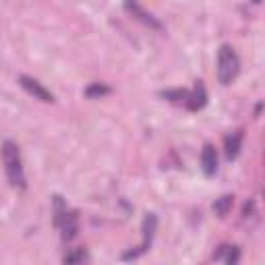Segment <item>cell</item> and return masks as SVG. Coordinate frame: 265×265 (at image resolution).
Masks as SVG:
<instances>
[{"mask_svg":"<svg viewBox=\"0 0 265 265\" xmlns=\"http://www.w3.org/2000/svg\"><path fill=\"white\" fill-rule=\"evenodd\" d=\"M201 168L207 176H214L216 170H218V153H216V147L209 145V143L201 151Z\"/></svg>","mask_w":265,"mask_h":265,"instance_id":"cell-8","label":"cell"},{"mask_svg":"<svg viewBox=\"0 0 265 265\" xmlns=\"http://www.w3.org/2000/svg\"><path fill=\"white\" fill-rule=\"evenodd\" d=\"M251 3H255V5H259V3H261V0H251Z\"/></svg>","mask_w":265,"mask_h":265,"instance_id":"cell-16","label":"cell"},{"mask_svg":"<svg viewBox=\"0 0 265 265\" xmlns=\"http://www.w3.org/2000/svg\"><path fill=\"white\" fill-rule=\"evenodd\" d=\"M232 203H234V197H232V195H222L220 199H216V203H214V211H216L220 218H224V216H228V214H230Z\"/></svg>","mask_w":265,"mask_h":265,"instance_id":"cell-10","label":"cell"},{"mask_svg":"<svg viewBox=\"0 0 265 265\" xmlns=\"http://www.w3.org/2000/svg\"><path fill=\"white\" fill-rule=\"evenodd\" d=\"M87 255H85V251H77V253H69L64 257V263H79V261H83Z\"/></svg>","mask_w":265,"mask_h":265,"instance_id":"cell-15","label":"cell"},{"mask_svg":"<svg viewBox=\"0 0 265 265\" xmlns=\"http://www.w3.org/2000/svg\"><path fill=\"white\" fill-rule=\"evenodd\" d=\"M238 75V56L230 46H222L218 54V79L222 85H230Z\"/></svg>","mask_w":265,"mask_h":265,"instance_id":"cell-2","label":"cell"},{"mask_svg":"<svg viewBox=\"0 0 265 265\" xmlns=\"http://www.w3.org/2000/svg\"><path fill=\"white\" fill-rule=\"evenodd\" d=\"M108 93H110V87H108V85H104V83H91V85L85 89V95H87L89 99L104 97V95H108Z\"/></svg>","mask_w":265,"mask_h":265,"instance_id":"cell-11","label":"cell"},{"mask_svg":"<svg viewBox=\"0 0 265 265\" xmlns=\"http://www.w3.org/2000/svg\"><path fill=\"white\" fill-rule=\"evenodd\" d=\"M164 97H168V99H172V102H187V97H189V91H184V89H172V91H164L162 93Z\"/></svg>","mask_w":265,"mask_h":265,"instance_id":"cell-13","label":"cell"},{"mask_svg":"<svg viewBox=\"0 0 265 265\" xmlns=\"http://www.w3.org/2000/svg\"><path fill=\"white\" fill-rule=\"evenodd\" d=\"M58 228L62 230V238L64 241H73L77 236V232H79V216H77V211H64Z\"/></svg>","mask_w":265,"mask_h":265,"instance_id":"cell-6","label":"cell"},{"mask_svg":"<svg viewBox=\"0 0 265 265\" xmlns=\"http://www.w3.org/2000/svg\"><path fill=\"white\" fill-rule=\"evenodd\" d=\"M205 104H207V93H205V87H203V83H201V81H197V83H195V87H193V91H191V93H189V97H187V106H189V110L197 112V110H201Z\"/></svg>","mask_w":265,"mask_h":265,"instance_id":"cell-7","label":"cell"},{"mask_svg":"<svg viewBox=\"0 0 265 265\" xmlns=\"http://www.w3.org/2000/svg\"><path fill=\"white\" fill-rule=\"evenodd\" d=\"M3 162H5V168H7V176L9 182L13 187L23 189L25 187V176H23V164H21V153L19 147L13 141H7L3 145Z\"/></svg>","mask_w":265,"mask_h":265,"instance_id":"cell-1","label":"cell"},{"mask_svg":"<svg viewBox=\"0 0 265 265\" xmlns=\"http://www.w3.org/2000/svg\"><path fill=\"white\" fill-rule=\"evenodd\" d=\"M64 211H66V207H64L62 197L56 195V197H54V224H56V226H60V220H62Z\"/></svg>","mask_w":265,"mask_h":265,"instance_id":"cell-12","label":"cell"},{"mask_svg":"<svg viewBox=\"0 0 265 265\" xmlns=\"http://www.w3.org/2000/svg\"><path fill=\"white\" fill-rule=\"evenodd\" d=\"M19 83L23 85V89L27 91V93H31L33 97H38V99H42V102H54V95L38 81V79H33V77H27V75H21L19 77Z\"/></svg>","mask_w":265,"mask_h":265,"instance_id":"cell-5","label":"cell"},{"mask_svg":"<svg viewBox=\"0 0 265 265\" xmlns=\"http://www.w3.org/2000/svg\"><path fill=\"white\" fill-rule=\"evenodd\" d=\"M241 145H243V130H236V132H232V135H228L226 141H224L226 157L234 160L238 155V151H241Z\"/></svg>","mask_w":265,"mask_h":265,"instance_id":"cell-9","label":"cell"},{"mask_svg":"<svg viewBox=\"0 0 265 265\" xmlns=\"http://www.w3.org/2000/svg\"><path fill=\"white\" fill-rule=\"evenodd\" d=\"M124 9H126V13H130L132 17H135L137 21H141L143 25H147V27H151V29H162V23L151 15V13H147L137 0H124Z\"/></svg>","mask_w":265,"mask_h":265,"instance_id":"cell-4","label":"cell"},{"mask_svg":"<svg viewBox=\"0 0 265 265\" xmlns=\"http://www.w3.org/2000/svg\"><path fill=\"white\" fill-rule=\"evenodd\" d=\"M226 251H228V257L224 259L226 263H230V265H232V263H236V261H238V257H241V251H238L236 247H226Z\"/></svg>","mask_w":265,"mask_h":265,"instance_id":"cell-14","label":"cell"},{"mask_svg":"<svg viewBox=\"0 0 265 265\" xmlns=\"http://www.w3.org/2000/svg\"><path fill=\"white\" fill-rule=\"evenodd\" d=\"M141 230H143V243H141V247H139L137 251L124 253V255H122L124 261H126V259H135V257H139L141 253H145V251L149 249V245H151V241H153V236H155V230H157V216H155V214H145Z\"/></svg>","mask_w":265,"mask_h":265,"instance_id":"cell-3","label":"cell"}]
</instances>
